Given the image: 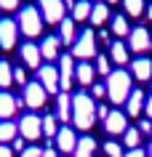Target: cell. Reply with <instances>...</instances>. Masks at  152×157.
<instances>
[{"instance_id": "1", "label": "cell", "mask_w": 152, "mask_h": 157, "mask_svg": "<svg viewBox=\"0 0 152 157\" xmlns=\"http://www.w3.org/2000/svg\"><path fill=\"white\" fill-rule=\"evenodd\" d=\"M96 123V101L91 93H75L72 96V125L77 131H91Z\"/></svg>"}, {"instance_id": "2", "label": "cell", "mask_w": 152, "mask_h": 157, "mask_svg": "<svg viewBox=\"0 0 152 157\" xmlns=\"http://www.w3.org/2000/svg\"><path fill=\"white\" fill-rule=\"evenodd\" d=\"M107 96H110L112 104H126L131 91H134V85H131V72L126 69H115V72L107 77Z\"/></svg>"}, {"instance_id": "3", "label": "cell", "mask_w": 152, "mask_h": 157, "mask_svg": "<svg viewBox=\"0 0 152 157\" xmlns=\"http://www.w3.org/2000/svg\"><path fill=\"white\" fill-rule=\"evenodd\" d=\"M19 29L27 35V37H37V35L43 32V13L40 8H35V6H24V8L19 11Z\"/></svg>"}, {"instance_id": "4", "label": "cell", "mask_w": 152, "mask_h": 157, "mask_svg": "<svg viewBox=\"0 0 152 157\" xmlns=\"http://www.w3.org/2000/svg\"><path fill=\"white\" fill-rule=\"evenodd\" d=\"M93 56H96V35H93V29H83L72 45V59L85 61V59H93Z\"/></svg>"}, {"instance_id": "5", "label": "cell", "mask_w": 152, "mask_h": 157, "mask_svg": "<svg viewBox=\"0 0 152 157\" xmlns=\"http://www.w3.org/2000/svg\"><path fill=\"white\" fill-rule=\"evenodd\" d=\"M19 136L24 141H37L43 136V117H37V115H24L21 120H19Z\"/></svg>"}, {"instance_id": "6", "label": "cell", "mask_w": 152, "mask_h": 157, "mask_svg": "<svg viewBox=\"0 0 152 157\" xmlns=\"http://www.w3.org/2000/svg\"><path fill=\"white\" fill-rule=\"evenodd\" d=\"M75 83V59L72 53H61V61H59V93H69Z\"/></svg>"}, {"instance_id": "7", "label": "cell", "mask_w": 152, "mask_h": 157, "mask_svg": "<svg viewBox=\"0 0 152 157\" xmlns=\"http://www.w3.org/2000/svg\"><path fill=\"white\" fill-rule=\"evenodd\" d=\"M64 11H67V6H64L61 0H40L43 21H48V24H61V19L67 16Z\"/></svg>"}, {"instance_id": "8", "label": "cell", "mask_w": 152, "mask_h": 157, "mask_svg": "<svg viewBox=\"0 0 152 157\" xmlns=\"http://www.w3.org/2000/svg\"><path fill=\"white\" fill-rule=\"evenodd\" d=\"M45 99H48V93H45V88H43L37 80L24 85V99H21V101H24V107L40 109V107H45Z\"/></svg>"}, {"instance_id": "9", "label": "cell", "mask_w": 152, "mask_h": 157, "mask_svg": "<svg viewBox=\"0 0 152 157\" xmlns=\"http://www.w3.org/2000/svg\"><path fill=\"white\" fill-rule=\"evenodd\" d=\"M37 83L45 88V93H59V67L43 64L37 69Z\"/></svg>"}, {"instance_id": "10", "label": "cell", "mask_w": 152, "mask_h": 157, "mask_svg": "<svg viewBox=\"0 0 152 157\" xmlns=\"http://www.w3.org/2000/svg\"><path fill=\"white\" fill-rule=\"evenodd\" d=\"M152 48V35L144 29V27H136L131 29L128 35V51H134V53H144V51Z\"/></svg>"}, {"instance_id": "11", "label": "cell", "mask_w": 152, "mask_h": 157, "mask_svg": "<svg viewBox=\"0 0 152 157\" xmlns=\"http://www.w3.org/2000/svg\"><path fill=\"white\" fill-rule=\"evenodd\" d=\"M19 37V24L14 19H0V48L11 51Z\"/></svg>"}, {"instance_id": "12", "label": "cell", "mask_w": 152, "mask_h": 157, "mask_svg": "<svg viewBox=\"0 0 152 157\" xmlns=\"http://www.w3.org/2000/svg\"><path fill=\"white\" fill-rule=\"evenodd\" d=\"M53 147L59 149L61 155H67V152H72L75 155V147H77V136L72 128H67V125H61L59 133H56V139H53Z\"/></svg>"}, {"instance_id": "13", "label": "cell", "mask_w": 152, "mask_h": 157, "mask_svg": "<svg viewBox=\"0 0 152 157\" xmlns=\"http://www.w3.org/2000/svg\"><path fill=\"white\" fill-rule=\"evenodd\" d=\"M104 131L112 133V136H123V133L128 131V117H126V112H120V109L110 112L107 120H104Z\"/></svg>"}, {"instance_id": "14", "label": "cell", "mask_w": 152, "mask_h": 157, "mask_svg": "<svg viewBox=\"0 0 152 157\" xmlns=\"http://www.w3.org/2000/svg\"><path fill=\"white\" fill-rule=\"evenodd\" d=\"M24 101L16 99V96H11L8 91H0V120H11V117L19 112V107H21Z\"/></svg>"}, {"instance_id": "15", "label": "cell", "mask_w": 152, "mask_h": 157, "mask_svg": "<svg viewBox=\"0 0 152 157\" xmlns=\"http://www.w3.org/2000/svg\"><path fill=\"white\" fill-rule=\"evenodd\" d=\"M131 77L142 80V83L152 80V59H147V56L134 59V61H131Z\"/></svg>"}, {"instance_id": "16", "label": "cell", "mask_w": 152, "mask_h": 157, "mask_svg": "<svg viewBox=\"0 0 152 157\" xmlns=\"http://www.w3.org/2000/svg\"><path fill=\"white\" fill-rule=\"evenodd\" d=\"M40 53L45 61H53V59H59L61 53V40H59V35H48V37H43L40 40Z\"/></svg>"}, {"instance_id": "17", "label": "cell", "mask_w": 152, "mask_h": 157, "mask_svg": "<svg viewBox=\"0 0 152 157\" xmlns=\"http://www.w3.org/2000/svg\"><path fill=\"white\" fill-rule=\"evenodd\" d=\"M144 101H147L144 91L134 88V91H131V96H128V101H126V115H128V117H139V115L144 112Z\"/></svg>"}, {"instance_id": "18", "label": "cell", "mask_w": 152, "mask_h": 157, "mask_svg": "<svg viewBox=\"0 0 152 157\" xmlns=\"http://www.w3.org/2000/svg\"><path fill=\"white\" fill-rule=\"evenodd\" d=\"M21 59H24V64L29 67V69H40V45H35V43H24L21 45Z\"/></svg>"}, {"instance_id": "19", "label": "cell", "mask_w": 152, "mask_h": 157, "mask_svg": "<svg viewBox=\"0 0 152 157\" xmlns=\"http://www.w3.org/2000/svg\"><path fill=\"white\" fill-rule=\"evenodd\" d=\"M59 40H61V45H75V40H77L75 19H69V16L61 19V24H59Z\"/></svg>"}, {"instance_id": "20", "label": "cell", "mask_w": 152, "mask_h": 157, "mask_svg": "<svg viewBox=\"0 0 152 157\" xmlns=\"http://www.w3.org/2000/svg\"><path fill=\"white\" fill-rule=\"evenodd\" d=\"M56 117H59L61 123L72 120V96H69V93H64V91L56 96Z\"/></svg>"}, {"instance_id": "21", "label": "cell", "mask_w": 152, "mask_h": 157, "mask_svg": "<svg viewBox=\"0 0 152 157\" xmlns=\"http://www.w3.org/2000/svg\"><path fill=\"white\" fill-rule=\"evenodd\" d=\"M93 77H96V67H91L88 61H80V64L75 67V80L83 85V88L93 85Z\"/></svg>"}, {"instance_id": "22", "label": "cell", "mask_w": 152, "mask_h": 157, "mask_svg": "<svg viewBox=\"0 0 152 157\" xmlns=\"http://www.w3.org/2000/svg\"><path fill=\"white\" fill-rule=\"evenodd\" d=\"M19 136V125L14 120H0V144H11Z\"/></svg>"}, {"instance_id": "23", "label": "cell", "mask_w": 152, "mask_h": 157, "mask_svg": "<svg viewBox=\"0 0 152 157\" xmlns=\"http://www.w3.org/2000/svg\"><path fill=\"white\" fill-rule=\"evenodd\" d=\"M110 59L115 61V64L123 67V64L128 61V45H126L123 40H115V43L110 45Z\"/></svg>"}, {"instance_id": "24", "label": "cell", "mask_w": 152, "mask_h": 157, "mask_svg": "<svg viewBox=\"0 0 152 157\" xmlns=\"http://www.w3.org/2000/svg\"><path fill=\"white\" fill-rule=\"evenodd\" d=\"M93 152H96V139H91V136H83V139H77L75 157H93Z\"/></svg>"}, {"instance_id": "25", "label": "cell", "mask_w": 152, "mask_h": 157, "mask_svg": "<svg viewBox=\"0 0 152 157\" xmlns=\"http://www.w3.org/2000/svg\"><path fill=\"white\" fill-rule=\"evenodd\" d=\"M107 19H112V16H110V8H107V3H96V6H93V11H91V19H88V21H91L93 27H101Z\"/></svg>"}, {"instance_id": "26", "label": "cell", "mask_w": 152, "mask_h": 157, "mask_svg": "<svg viewBox=\"0 0 152 157\" xmlns=\"http://www.w3.org/2000/svg\"><path fill=\"white\" fill-rule=\"evenodd\" d=\"M91 11H93V6L88 0H77L75 8H72V19L75 21H85V19H91Z\"/></svg>"}, {"instance_id": "27", "label": "cell", "mask_w": 152, "mask_h": 157, "mask_svg": "<svg viewBox=\"0 0 152 157\" xmlns=\"http://www.w3.org/2000/svg\"><path fill=\"white\" fill-rule=\"evenodd\" d=\"M56 133H59V117L56 115H45L43 117V136H45V139H56Z\"/></svg>"}, {"instance_id": "28", "label": "cell", "mask_w": 152, "mask_h": 157, "mask_svg": "<svg viewBox=\"0 0 152 157\" xmlns=\"http://www.w3.org/2000/svg\"><path fill=\"white\" fill-rule=\"evenodd\" d=\"M112 35H118V37H126V35H131V27H128V19L123 16V13H118V16H112Z\"/></svg>"}, {"instance_id": "29", "label": "cell", "mask_w": 152, "mask_h": 157, "mask_svg": "<svg viewBox=\"0 0 152 157\" xmlns=\"http://www.w3.org/2000/svg\"><path fill=\"white\" fill-rule=\"evenodd\" d=\"M123 144H126V152H128V149H139V144H142V133H139V128H128V131L123 133Z\"/></svg>"}, {"instance_id": "30", "label": "cell", "mask_w": 152, "mask_h": 157, "mask_svg": "<svg viewBox=\"0 0 152 157\" xmlns=\"http://www.w3.org/2000/svg\"><path fill=\"white\" fill-rule=\"evenodd\" d=\"M11 83H14V67L0 59V88H8Z\"/></svg>"}, {"instance_id": "31", "label": "cell", "mask_w": 152, "mask_h": 157, "mask_svg": "<svg viewBox=\"0 0 152 157\" xmlns=\"http://www.w3.org/2000/svg\"><path fill=\"white\" fill-rule=\"evenodd\" d=\"M123 6H126V13L134 19L144 13V0H123Z\"/></svg>"}, {"instance_id": "32", "label": "cell", "mask_w": 152, "mask_h": 157, "mask_svg": "<svg viewBox=\"0 0 152 157\" xmlns=\"http://www.w3.org/2000/svg\"><path fill=\"white\" fill-rule=\"evenodd\" d=\"M110 61H112V59H107V56H96V72L104 75V77H110V75H112Z\"/></svg>"}, {"instance_id": "33", "label": "cell", "mask_w": 152, "mask_h": 157, "mask_svg": "<svg viewBox=\"0 0 152 157\" xmlns=\"http://www.w3.org/2000/svg\"><path fill=\"white\" fill-rule=\"evenodd\" d=\"M104 155L107 157H123L126 152H123V147H120L118 141H107V144H104Z\"/></svg>"}, {"instance_id": "34", "label": "cell", "mask_w": 152, "mask_h": 157, "mask_svg": "<svg viewBox=\"0 0 152 157\" xmlns=\"http://www.w3.org/2000/svg\"><path fill=\"white\" fill-rule=\"evenodd\" d=\"M104 96H107V85L104 83H93L91 85V99L96 101V99H104Z\"/></svg>"}, {"instance_id": "35", "label": "cell", "mask_w": 152, "mask_h": 157, "mask_svg": "<svg viewBox=\"0 0 152 157\" xmlns=\"http://www.w3.org/2000/svg\"><path fill=\"white\" fill-rule=\"evenodd\" d=\"M14 83H19V85H27V72L21 69V67H14Z\"/></svg>"}, {"instance_id": "36", "label": "cell", "mask_w": 152, "mask_h": 157, "mask_svg": "<svg viewBox=\"0 0 152 157\" xmlns=\"http://www.w3.org/2000/svg\"><path fill=\"white\" fill-rule=\"evenodd\" d=\"M19 157H43V149H40V147H27Z\"/></svg>"}, {"instance_id": "37", "label": "cell", "mask_w": 152, "mask_h": 157, "mask_svg": "<svg viewBox=\"0 0 152 157\" xmlns=\"http://www.w3.org/2000/svg\"><path fill=\"white\" fill-rule=\"evenodd\" d=\"M19 0H0V11H16Z\"/></svg>"}, {"instance_id": "38", "label": "cell", "mask_w": 152, "mask_h": 157, "mask_svg": "<svg viewBox=\"0 0 152 157\" xmlns=\"http://www.w3.org/2000/svg\"><path fill=\"white\" fill-rule=\"evenodd\" d=\"M11 149H14V152H19V155H21V152H24V149H27L24 139H19V136H16V139L11 141Z\"/></svg>"}, {"instance_id": "39", "label": "cell", "mask_w": 152, "mask_h": 157, "mask_svg": "<svg viewBox=\"0 0 152 157\" xmlns=\"http://www.w3.org/2000/svg\"><path fill=\"white\" fill-rule=\"evenodd\" d=\"M123 157H147V149H142V147H139V149H128Z\"/></svg>"}, {"instance_id": "40", "label": "cell", "mask_w": 152, "mask_h": 157, "mask_svg": "<svg viewBox=\"0 0 152 157\" xmlns=\"http://www.w3.org/2000/svg\"><path fill=\"white\" fill-rule=\"evenodd\" d=\"M139 133H152V120H142V123H139Z\"/></svg>"}, {"instance_id": "41", "label": "cell", "mask_w": 152, "mask_h": 157, "mask_svg": "<svg viewBox=\"0 0 152 157\" xmlns=\"http://www.w3.org/2000/svg\"><path fill=\"white\" fill-rule=\"evenodd\" d=\"M107 115H110V109L104 107V104H99V107H96V117H101V123H104V120H107Z\"/></svg>"}, {"instance_id": "42", "label": "cell", "mask_w": 152, "mask_h": 157, "mask_svg": "<svg viewBox=\"0 0 152 157\" xmlns=\"http://www.w3.org/2000/svg\"><path fill=\"white\" fill-rule=\"evenodd\" d=\"M43 157H59V149H56V147H51V144H48V147L43 149Z\"/></svg>"}, {"instance_id": "43", "label": "cell", "mask_w": 152, "mask_h": 157, "mask_svg": "<svg viewBox=\"0 0 152 157\" xmlns=\"http://www.w3.org/2000/svg\"><path fill=\"white\" fill-rule=\"evenodd\" d=\"M0 157H14V149L8 144H0Z\"/></svg>"}, {"instance_id": "44", "label": "cell", "mask_w": 152, "mask_h": 157, "mask_svg": "<svg viewBox=\"0 0 152 157\" xmlns=\"http://www.w3.org/2000/svg\"><path fill=\"white\" fill-rule=\"evenodd\" d=\"M144 112H147V120H152V96H147L144 101Z\"/></svg>"}, {"instance_id": "45", "label": "cell", "mask_w": 152, "mask_h": 157, "mask_svg": "<svg viewBox=\"0 0 152 157\" xmlns=\"http://www.w3.org/2000/svg\"><path fill=\"white\" fill-rule=\"evenodd\" d=\"M61 3H64L67 8H75V3H77V0H61Z\"/></svg>"}, {"instance_id": "46", "label": "cell", "mask_w": 152, "mask_h": 157, "mask_svg": "<svg viewBox=\"0 0 152 157\" xmlns=\"http://www.w3.org/2000/svg\"><path fill=\"white\" fill-rule=\"evenodd\" d=\"M147 19H150V21H152V6H150V8H147Z\"/></svg>"}, {"instance_id": "47", "label": "cell", "mask_w": 152, "mask_h": 157, "mask_svg": "<svg viewBox=\"0 0 152 157\" xmlns=\"http://www.w3.org/2000/svg\"><path fill=\"white\" fill-rule=\"evenodd\" d=\"M147 157H152V144H150V147H147Z\"/></svg>"}, {"instance_id": "48", "label": "cell", "mask_w": 152, "mask_h": 157, "mask_svg": "<svg viewBox=\"0 0 152 157\" xmlns=\"http://www.w3.org/2000/svg\"><path fill=\"white\" fill-rule=\"evenodd\" d=\"M107 3H123V0H107Z\"/></svg>"}, {"instance_id": "49", "label": "cell", "mask_w": 152, "mask_h": 157, "mask_svg": "<svg viewBox=\"0 0 152 157\" xmlns=\"http://www.w3.org/2000/svg\"><path fill=\"white\" fill-rule=\"evenodd\" d=\"M96 3H104V0H96Z\"/></svg>"}, {"instance_id": "50", "label": "cell", "mask_w": 152, "mask_h": 157, "mask_svg": "<svg viewBox=\"0 0 152 157\" xmlns=\"http://www.w3.org/2000/svg\"><path fill=\"white\" fill-rule=\"evenodd\" d=\"M150 85H152V80H150Z\"/></svg>"}, {"instance_id": "51", "label": "cell", "mask_w": 152, "mask_h": 157, "mask_svg": "<svg viewBox=\"0 0 152 157\" xmlns=\"http://www.w3.org/2000/svg\"><path fill=\"white\" fill-rule=\"evenodd\" d=\"M150 136H152V133H150Z\"/></svg>"}]
</instances>
